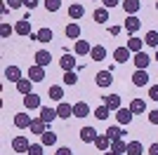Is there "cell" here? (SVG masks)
<instances>
[{"mask_svg": "<svg viewBox=\"0 0 158 155\" xmlns=\"http://www.w3.org/2000/svg\"><path fill=\"white\" fill-rule=\"evenodd\" d=\"M149 155H158V143H151V146H149Z\"/></svg>", "mask_w": 158, "mask_h": 155, "instance_id": "49", "label": "cell"}, {"mask_svg": "<svg viewBox=\"0 0 158 155\" xmlns=\"http://www.w3.org/2000/svg\"><path fill=\"white\" fill-rule=\"evenodd\" d=\"M94 146H97L99 150H104V153H106V150L111 148V139H109L106 134H99V136H97V141H94Z\"/></svg>", "mask_w": 158, "mask_h": 155, "instance_id": "28", "label": "cell"}, {"mask_svg": "<svg viewBox=\"0 0 158 155\" xmlns=\"http://www.w3.org/2000/svg\"><path fill=\"white\" fill-rule=\"evenodd\" d=\"M40 117H43V120L50 125L54 117H59V115H57V108H47V106H43V108H40Z\"/></svg>", "mask_w": 158, "mask_h": 155, "instance_id": "23", "label": "cell"}, {"mask_svg": "<svg viewBox=\"0 0 158 155\" xmlns=\"http://www.w3.org/2000/svg\"><path fill=\"white\" fill-rule=\"evenodd\" d=\"M144 42H146L149 47H158V31H149V33L144 35Z\"/></svg>", "mask_w": 158, "mask_h": 155, "instance_id": "36", "label": "cell"}, {"mask_svg": "<svg viewBox=\"0 0 158 155\" xmlns=\"http://www.w3.org/2000/svg\"><path fill=\"white\" fill-rule=\"evenodd\" d=\"M113 78H111V71H99L97 73V85L99 87H111Z\"/></svg>", "mask_w": 158, "mask_h": 155, "instance_id": "17", "label": "cell"}, {"mask_svg": "<svg viewBox=\"0 0 158 155\" xmlns=\"http://www.w3.org/2000/svg\"><path fill=\"white\" fill-rule=\"evenodd\" d=\"M31 89H33V80H28V78H21L19 82H17V92H19V94H24V97H26V94H31Z\"/></svg>", "mask_w": 158, "mask_h": 155, "instance_id": "16", "label": "cell"}, {"mask_svg": "<svg viewBox=\"0 0 158 155\" xmlns=\"http://www.w3.org/2000/svg\"><path fill=\"white\" fill-rule=\"evenodd\" d=\"M14 33H17V35H31V21H28V19L17 21V26H14Z\"/></svg>", "mask_w": 158, "mask_h": 155, "instance_id": "15", "label": "cell"}, {"mask_svg": "<svg viewBox=\"0 0 158 155\" xmlns=\"http://www.w3.org/2000/svg\"><path fill=\"white\" fill-rule=\"evenodd\" d=\"M35 5H38V0H24V7H28V10H33Z\"/></svg>", "mask_w": 158, "mask_h": 155, "instance_id": "48", "label": "cell"}, {"mask_svg": "<svg viewBox=\"0 0 158 155\" xmlns=\"http://www.w3.org/2000/svg\"><path fill=\"white\" fill-rule=\"evenodd\" d=\"M28 148H31V143H28L26 136H14V139H12V150H17V153H26Z\"/></svg>", "mask_w": 158, "mask_h": 155, "instance_id": "2", "label": "cell"}, {"mask_svg": "<svg viewBox=\"0 0 158 155\" xmlns=\"http://www.w3.org/2000/svg\"><path fill=\"white\" fill-rule=\"evenodd\" d=\"M64 82H66V85H76V82H78V73H76V71L64 73Z\"/></svg>", "mask_w": 158, "mask_h": 155, "instance_id": "39", "label": "cell"}, {"mask_svg": "<svg viewBox=\"0 0 158 155\" xmlns=\"http://www.w3.org/2000/svg\"><path fill=\"white\" fill-rule=\"evenodd\" d=\"M109 113H111V110L106 108L104 103H102L99 108H94V117H97V120H106V117H109Z\"/></svg>", "mask_w": 158, "mask_h": 155, "instance_id": "38", "label": "cell"}, {"mask_svg": "<svg viewBox=\"0 0 158 155\" xmlns=\"http://www.w3.org/2000/svg\"><path fill=\"white\" fill-rule=\"evenodd\" d=\"M109 33H111V35H118V33H120V26H111V28H109Z\"/></svg>", "mask_w": 158, "mask_h": 155, "instance_id": "50", "label": "cell"}, {"mask_svg": "<svg viewBox=\"0 0 158 155\" xmlns=\"http://www.w3.org/2000/svg\"><path fill=\"white\" fill-rule=\"evenodd\" d=\"M45 7H47V12H57L61 7V0H45Z\"/></svg>", "mask_w": 158, "mask_h": 155, "instance_id": "40", "label": "cell"}, {"mask_svg": "<svg viewBox=\"0 0 158 155\" xmlns=\"http://www.w3.org/2000/svg\"><path fill=\"white\" fill-rule=\"evenodd\" d=\"M156 61H158V52H156Z\"/></svg>", "mask_w": 158, "mask_h": 155, "instance_id": "52", "label": "cell"}, {"mask_svg": "<svg viewBox=\"0 0 158 155\" xmlns=\"http://www.w3.org/2000/svg\"><path fill=\"white\" fill-rule=\"evenodd\" d=\"M50 40H52V31H50V28H40L38 31V42H50Z\"/></svg>", "mask_w": 158, "mask_h": 155, "instance_id": "37", "label": "cell"}, {"mask_svg": "<svg viewBox=\"0 0 158 155\" xmlns=\"http://www.w3.org/2000/svg\"><path fill=\"white\" fill-rule=\"evenodd\" d=\"M104 106L109 110H118L120 108V97H118V94H109V97L104 99Z\"/></svg>", "mask_w": 158, "mask_h": 155, "instance_id": "20", "label": "cell"}, {"mask_svg": "<svg viewBox=\"0 0 158 155\" xmlns=\"http://www.w3.org/2000/svg\"><path fill=\"white\" fill-rule=\"evenodd\" d=\"M149 99L158 101V85H151V87H149Z\"/></svg>", "mask_w": 158, "mask_h": 155, "instance_id": "43", "label": "cell"}, {"mask_svg": "<svg viewBox=\"0 0 158 155\" xmlns=\"http://www.w3.org/2000/svg\"><path fill=\"white\" fill-rule=\"evenodd\" d=\"M5 78L10 80V82L17 85L21 80V68H19V66H7V68H5Z\"/></svg>", "mask_w": 158, "mask_h": 155, "instance_id": "7", "label": "cell"}, {"mask_svg": "<svg viewBox=\"0 0 158 155\" xmlns=\"http://www.w3.org/2000/svg\"><path fill=\"white\" fill-rule=\"evenodd\" d=\"M26 153L28 155H43V143H31V148Z\"/></svg>", "mask_w": 158, "mask_h": 155, "instance_id": "42", "label": "cell"}, {"mask_svg": "<svg viewBox=\"0 0 158 155\" xmlns=\"http://www.w3.org/2000/svg\"><path fill=\"white\" fill-rule=\"evenodd\" d=\"M130 110L135 113V115H139V113H146V103L142 101V99H132V103H130Z\"/></svg>", "mask_w": 158, "mask_h": 155, "instance_id": "31", "label": "cell"}, {"mask_svg": "<svg viewBox=\"0 0 158 155\" xmlns=\"http://www.w3.org/2000/svg\"><path fill=\"white\" fill-rule=\"evenodd\" d=\"M43 78H45V68H43V66H31V68H28V80H33V82H40V80H43Z\"/></svg>", "mask_w": 158, "mask_h": 155, "instance_id": "11", "label": "cell"}, {"mask_svg": "<svg viewBox=\"0 0 158 155\" xmlns=\"http://www.w3.org/2000/svg\"><path fill=\"white\" fill-rule=\"evenodd\" d=\"M156 10H158V2H156Z\"/></svg>", "mask_w": 158, "mask_h": 155, "instance_id": "53", "label": "cell"}, {"mask_svg": "<svg viewBox=\"0 0 158 155\" xmlns=\"http://www.w3.org/2000/svg\"><path fill=\"white\" fill-rule=\"evenodd\" d=\"M45 125H47L45 120H43V117H38V120H33V122H31V127H28V129H31L33 134H45V132H47Z\"/></svg>", "mask_w": 158, "mask_h": 155, "instance_id": "27", "label": "cell"}, {"mask_svg": "<svg viewBox=\"0 0 158 155\" xmlns=\"http://www.w3.org/2000/svg\"><path fill=\"white\" fill-rule=\"evenodd\" d=\"M113 59H116L118 64L130 61V50H127V47H116V50H113Z\"/></svg>", "mask_w": 158, "mask_h": 155, "instance_id": "14", "label": "cell"}, {"mask_svg": "<svg viewBox=\"0 0 158 155\" xmlns=\"http://www.w3.org/2000/svg\"><path fill=\"white\" fill-rule=\"evenodd\" d=\"M132 115H135V113H132L130 108H123V106L116 110V117H118L120 125H130V122H132Z\"/></svg>", "mask_w": 158, "mask_h": 155, "instance_id": "8", "label": "cell"}, {"mask_svg": "<svg viewBox=\"0 0 158 155\" xmlns=\"http://www.w3.org/2000/svg\"><path fill=\"white\" fill-rule=\"evenodd\" d=\"M66 38H71V40H78L80 38V26L78 24H76V21H73V24H69V26H66Z\"/></svg>", "mask_w": 158, "mask_h": 155, "instance_id": "25", "label": "cell"}, {"mask_svg": "<svg viewBox=\"0 0 158 155\" xmlns=\"http://www.w3.org/2000/svg\"><path fill=\"white\" fill-rule=\"evenodd\" d=\"M149 122H151V125H158V110H151V113H149Z\"/></svg>", "mask_w": 158, "mask_h": 155, "instance_id": "47", "label": "cell"}, {"mask_svg": "<svg viewBox=\"0 0 158 155\" xmlns=\"http://www.w3.org/2000/svg\"><path fill=\"white\" fill-rule=\"evenodd\" d=\"M47 94H50V99H52V101H61V99H64V89H61L59 85H52Z\"/></svg>", "mask_w": 158, "mask_h": 155, "instance_id": "32", "label": "cell"}, {"mask_svg": "<svg viewBox=\"0 0 158 155\" xmlns=\"http://www.w3.org/2000/svg\"><path fill=\"white\" fill-rule=\"evenodd\" d=\"M102 2H104V7H106V10H111V7L120 5V0H102Z\"/></svg>", "mask_w": 158, "mask_h": 155, "instance_id": "45", "label": "cell"}, {"mask_svg": "<svg viewBox=\"0 0 158 155\" xmlns=\"http://www.w3.org/2000/svg\"><path fill=\"white\" fill-rule=\"evenodd\" d=\"M50 59H52V57H50V52H45V50H38V52H35V64L43 66V68L50 64Z\"/></svg>", "mask_w": 158, "mask_h": 155, "instance_id": "26", "label": "cell"}, {"mask_svg": "<svg viewBox=\"0 0 158 155\" xmlns=\"http://www.w3.org/2000/svg\"><path fill=\"white\" fill-rule=\"evenodd\" d=\"M139 7H142V2H139V0H123V10H125L127 14H137Z\"/></svg>", "mask_w": 158, "mask_h": 155, "instance_id": "24", "label": "cell"}, {"mask_svg": "<svg viewBox=\"0 0 158 155\" xmlns=\"http://www.w3.org/2000/svg\"><path fill=\"white\" fill-rule=\"evenodd\" d=\"M69 17H71L73 21H78V19H83V17H85V7L80 5V2H73V5L69 7Z\"/></svg>", "mask_w": 158, "mask_h": 155, "instance_id": "9", "label": "cell"}, {"mask_svg": "<svg viewBox=\"0 0 158 155\" xmlns=\"http://www.w3.org/2000/svg\"><path fill=\"white\" fill-rule=\"evenodd\" d=\"M132 61H135V66H137V68L146 71V66H149V61H151V59H149V54H144V52H137Z\"/></svg>", "mask_w": 158, "mask_h": 155, "instance_id": "18", "label": "cell"}, {"mask_svg": "<svg viewBox=\"0 0 158 155\" xmlns=\"http://www.w3.org/2000/svg\"><path fill=\"white\" fill-rule=\"evenodd\" d=\"M90 57H92V61H104L106 59V47L104 45H94L92 52H90Z\"/></svg>", "mask_w": 158, "mask_h": 155, "instance_id": "21", "label": "cell"}, {"mask_svg": "<svg viewBox=\"0 0 158 155\" xmlns=\"http://www.w3.org/2000/svg\"><path fill=\"white\" fill-rule=\"evenodd\" d=\"M92 19L97 21V24H106V21H109V10H106V7H97L92 12Z\"/></svg>", "mask_w": 158, "mask_h": 155, "instance_id": "19", "label": "cell"}, {"mask_svg": "<svg viewBox=\"0 0 158 155\" xmlns=\"http://www.w3.org/2000/svg\"><path fill=\"white\" fill-rule=\"evenodd\" d=\"M31 122H33V117L28 115V113H17V115H14V127H17V129L31 127Z\"/></svg>", "mask_w": 158, "mask_h": 155, "instance_id": "5", "label": "cell"}, {"mask_svg": "<svg viewBox=\"0 0 158 155\" xmlns=\"http://www.w3.org/2000/svg\"><path fill=\"white\" fill-rule=\"evenodd\" d=\"M142 153H144L142 141H127V155H142Z\"/></svg>", "mask_w": 158, "mask_h": 155, "instance_id": "29", "label": "cell"}, {"mask_svg": "<svg viewBox=\"0 0 158 155\" xmlns=\"http://www.w3.org/2000/svg\"><path fill=\"white\" fill-rule=\"evenodd\" d=\"M123 134H125V132H123L120 127H109V129H106V136H109L111 141H118V139H123Z\"/></svg>", "mask_w": 158, "mask_h": 155, "instance_id": "34", "label": "cell"}, {"mask_svg": "<svg viewBox=\"0 0 158 155\" xmlns=\"http://www.w3.org/2000/svg\"><path fill=\"white\" fill-rule=\"evenodd\" d=\"M24 106H26L28 110H35V108H43V106H40V97L38 94H26V97H24Z\"/></svg>", "mask_w": 158, "mask_h": 155, "instance_id": "10", "label": "cell"}, {"mask_svg": "<svg viewBox=\"0 0 158 155\" xmlns=\"http://www.w3.org/2000/svg\"><path fill=\"white\" fill-rule=\"evenodd\" d=\"M97 129H94V127H83V129H80V141H83V143H94V141H97Z\"/></svg>", "mask_w": 158, "mask_h": 155, "instance_id": "3", "label": "cell"}, {"mask_svg": "<svg viewBox=\"0 0 158 155\" xmlns=\"http://www.w3.org/2000/svg\"><path fill=\"white\" fill-rule=\"evenodd\" d=\"M125 47H127V50H130V52H135V54H137V52H142V40L132 35V38L127 40V45H125Z\"/></svg>", "mask_w": 158, "mask_h": 155, "instance_id": "35", "label": "cell"}, {"mask_svg": "<svg viewBox=\"0 0 158 155\" xmlns=\"http://www.w3.org/2000/svg\"><path fill=\"white\" fill-rule=\"evenodd\" d=\"M104 155H116V153H113V150H109V153H104Z\"/></svg>", "mask_w": 158, "mask_h": 155, "instance_id": "51", "label": "cell"}, {"mask_svg": "<svg viewBox=\"0 0 158 155\" xmlns=\"http://www.w3.org/2000/svg\"><path fill=\"white\" fill-rule=\"evenodd\" d=\"M57 115L64 117V120H66V117H71L73 115V106H69L66 101H59V106H57Z\"/></svg>", "mask_w": 158, "mask_h": 155, "instance_id": "22", "label": "cell"}, {"mask_svg": "<svg viewBox=\"0 0 158 155\" xmlns=\"http://www.w3.org/2000/svg\"><path fill=\"white\" fill-rule=\"evenodd\" d=\"M59 66H61V71H64V73L78 68V66H76V57H73V54H66V52H64V57L59 59Z\"/></svg>", "mask_w": 158, "mask_h": 155, "instance_id": "1", "label": "cell"}, {"mask_svg": "<svg viewBox=\"0 0 158 155\" xmlns=\"http://www.w3.org/2000/svg\"><path fill=\"white\" fill-rule=\"evenodd\" d=\"M40 143H43V146H54V143H57V134H54V132L40 134Z\"/></svg>", "mask_w": 158, "mask_h": 155, "instance_id": "33", "label": "cell"}, {"mask_svg": "<svg viewBox=\"0 0 158 155\" xmlns=\"http://www.w3.org/2000/svg\"><path fill=\"white\" fill-rule=\"evenodd\" d=\"M90 115V106L85 101H76L73 103V117H85Z\"/></svg>", "mask_w": 158, "mask_h": 155, "instance_id": "12", "label": "cell"}, {"mask_svg": "<svg viewBox=\"0 0 158 155\" xmlns=\"http://www.w3.org/2000/svg\"><path fill=\"white\" fill-rule=\"evenodd\" d=\"M5 2H10V10H17V7L24 5V0H5Z\"/></svg>", "mask_w": 158, "mask_h": 155, "instance_id": "44", "label": "cell"}, {"mask_svg": "<svg viewBox=\"0 0 158 155\" xmlns=\"http://www.w3.org/2000/svg\"><path fill=\"white\" fill-rule=\"evenodd\" d=\"M111 150H113L116 155L127 153V141H123V139H118V141H111Z\"/></svg>", "mask_w": 158, "mask_h": 155, "instance_id": "30", "label": "cell"}, {"mask_svg": "<svg viewBox=\"0 0 158 155\" xmlns=\"http://www.w3.org/2000/svg\"><path fill=\"white\" fill-rule=\"evenodd\" d=\"M132 85H135V87H144V85H149V73L142 71V68H137V71L132 73Z\"/></svg>", "mask_w": 158, "mask_h": 155, "instance_id": "4", "label": "cell"}, {"mask_svg": "<svg viewBox=\"0 0 158 155\" xmlns=\"http://www.w3.org/2000/svg\"><path fill=\"white\" fill-rule=\"evenodd\" d=\"M54 155H73V150L66 148V146H61V148H57V153H54Z\"/></svg>", "mask_w": 158, "mask_h": 155, "instance_id": "46", "label": "cell"}, {"mask_svg": "<svg viewBox=\"0 0 158 155\" xmlns=\"http://www.w3.org/2000/svg\"><path fill=\"white\" fill-rule=\"evenodd\" d=\"M12 33H14V28L10 24H2V26H0V38H10Z\"/></svg>", "mask_w": 158, "mask_h": 155, "instance_id": "41", "label": "cell"}, {"mask_svg": "<svg viewBox=\"0 0 158 155\" xmlns=\"http://www.w3.org/2000/svg\"><path fill=\"white\" fill-rule=\"evenodd\" d=\"M123 26H125V31H127V33H132V35H135V33L142 28V21H139L135 14H130V17L125 19V24H123Z\"/></svg>", "mask_w": 158, "mask_h": 155, "instance_id": "6", "label": "cell"}, {"mask_svg": "<svg viewBox=\"0 0 158 155\" xmlns=\"http://www.w3.org/2000/svg\"><path fill=\"white\" fill-rule=\"evenodd\" d=\"M73 52H76L78 57H85V54H90V52H92V47H90V42H87V40H76Z\"/></svg>", "mask_w": 158, "mask_h": 155, "instance_id": "13", "label": "cell"}]
</instances>
